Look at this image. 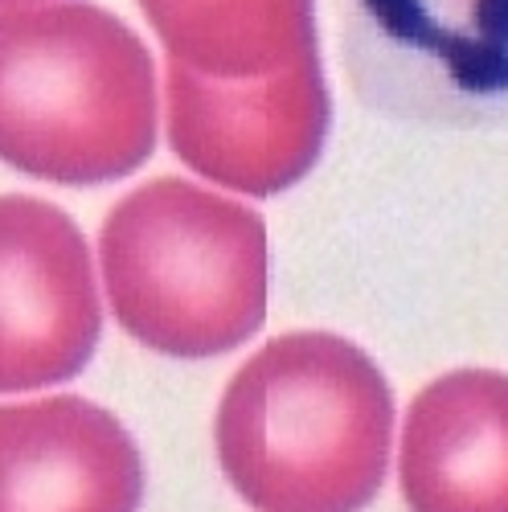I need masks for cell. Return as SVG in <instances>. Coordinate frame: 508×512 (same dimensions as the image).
<instances>
[{
    "mask_svg": "<svg viewBox=\"0 0 508 512\" xmlns=\"http://www.w3.org/2000/svg\"><path fill=\"white\" fill-rule=\"evenodd\" d=\"M214 443L250 508L361 512L390 467V381L345 336H275L230 377Z\"/></svg>",
    "mask_w": 508,
    "mask_h": 512,
    "instance_id": "cell-1",
    "label": "cell"
},
{
    "mask_svg": "<svg viewBox=\"0 0 508 512\" xmlns=\"http://www.w3.org/2000/svg\"><path fill=\"white\" fill-rule=\"evenodd\" d=\"M156 62L115 13L62 0L0 13V160L54 185L132 177L156 148Z\"/></svg>",
    "mask_w": 508,
    "mask_h": 512,
    "instance_id": "cell-2",
    "label": "cell"
},
{
    "mask_svg": "<svg viewBox=\"0 0 508 512\" xmlns=\"http://www.w3.org/2000/svg\"><path fill=\"white\" fill-rule=\"evenodd\" d=\"M99 267L119 328L160 357H222L267 320L263 218L181 177L148 181L107 213Z\"/></svg>",
    "mask_w": 508,
    "mask_h": 512,
    "instance_id": "cell-3",
    "label": "cell"
},
{
    "mask_svg": "<svg viewBox=\"0 0 508 512\" xmlns=\"http://www.w3.org/2000/svg\"><path fill=\"white\" fill-rule=\"evenodd\" d=\"M332 99L320 54L279 74L222 82L168 62L164 132L197 177L242 197L300 185L324 152Z\"/></svg>",
    "mask_w": 508,
    "mask_h": 512,
    "instance_id": "cell-4",
    "label": "cell"
},
{
    "mask_svg": "<svg viewBox=\"0 0 508 512\" xmlns=\"http://www.w3.org/2000/svg\"><path fill=\"white\" fill-rule=\"evenodd\" d=\"M377 99L447 123H508V0H353Z\"/></svg>",
    "mask_w": 508,
    "mask_h": 512,
    "instance_id": "cell-5",
    "label": "cell"
},
{
    "mask_svg": "<svg viewBox=\"0 0 508 512\" xmlns=\"http://www.w3.org/2000/svg\"><path fill=\"white\" fill-rule=\"evenodd\" d=\"M103 332L91 246L66 209L0 193V394L62 386Z\"/></svg>",
    "mask_w": 508,
    "mask_h": 512,
    "instance_id": "cell-6",
    "label": "cell"
},
{
    "mask_svg": "<svg viewBox=\"0 0 508 512\" xmlns=\"http://www.w3.org/2000/svg\"><path fill=\"white\" fill-rule=\"evenodd\" d=\"M127 426L78 394L0 406V512H140Z\"/></svg>",
    "mask_w": 508,
    "mask_h": 512,
    "instance_id": "cell-7",
    "label": "cell"
},
{
    "mask_svg": "<svg viewBox=\"0 0 508 512\" xmlns=\"http://www.w3.org/2000/svg\"><path fill=\"white\" fill-rule=\"evenodd\" d=\"M398 484L410 512H508V373L455 369L414 394Z\"/></svg>",
    "mask_w": 508,
    "mask_h": 512,
    "instance_id": "cell-8",
    "label": "cell"
},
{
    "mask_svg": "<svg viewBox=\"0 0 508 512\" xmlns=\"http://www.w3.org/2000/svg\"><path fill=\"white\" fill-rule=\"evenodd\" d=\"M168 62L205 78H267L316 50V0H140Z\"/></svg>",
    "mask_w": 508,
    "mask_h": 512,
    "instance_id": "cell-9",
    "label": "cell"
},
{
    "mask_svg": "<svg viewBox=\"0 0 508 512\" xmlns=\"http://www.w3.org/2000/svg\"><path fill=\"white\" fill-rule=\"evenodd\" d=\"M5 5H29V0H0V9H5Z\"/></svg>",
    "mask_w": 508,
    "mask_h": 512,
    "instance_id": "cell-10",
    "label": "cell"
}]
</instances>
